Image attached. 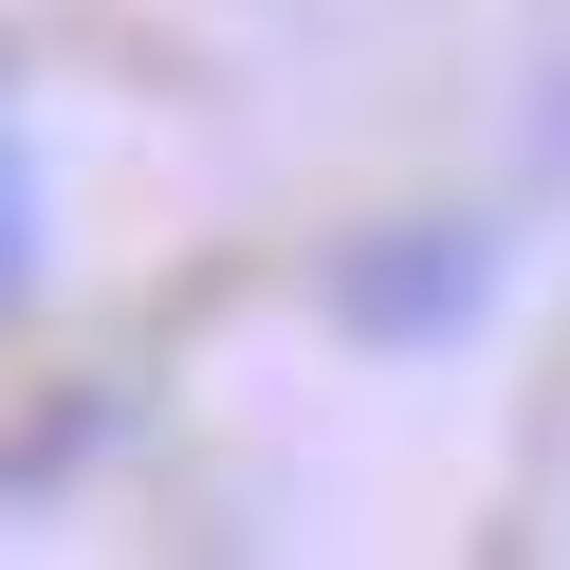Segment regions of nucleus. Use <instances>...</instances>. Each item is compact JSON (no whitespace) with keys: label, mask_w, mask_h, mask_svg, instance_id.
I'll return each instance as SVG.
<instances>
[{"label":"nucleus","mask_w":570,"mask_h":570,"mask_svg":"<svg viewBox=\"0 0 570 570\" xmlns=\"http://www.w3.org/2000/svg\"><path fill=\"white\" fill-rule=\"evenodd\" d=\"M19 276H38V185H19V129H0V313H19Z\"/></svg>","instance_id":"obj_1"}]
</instances>
